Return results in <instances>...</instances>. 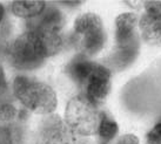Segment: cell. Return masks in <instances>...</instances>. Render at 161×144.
Instances as JSON below:
<instances>
[{
	"mask_svg": "<svg viewBox=\"0 0 161 144\" xmlns=\"http://www.w3.org/2000/svg\"><path fill=\"white\" fill-rule=\"evenodd\" d=\"M143 40L151 45L161 46V18H152L143 13L139 20Z\"/></svg>",
	"mask_w": 161,
	"mask_h": 144,
	"instance_id": "9c48e42d",
	"label": "cell"
},
{
	"mask_svg": "<svg viewBox=\"0 0 161 144\" xmlns=\"http://www.w3.org/2000/svg\"><path fill=\"white\" fill-rule=\"evenodd\" d=\"M147 144H161V123H158L147 134Z\"/></svg>",
	"mask_w": 161,
	"mask_h": 144,
	"instance_id": "5bb4252c",
	"label": "cell"
},
{
	"mask_svg": "<svg viewBox=\"0 0 161 144\" xmlns=\"http://www.w3.org/2000/svg\"><path fill=\"white\" fill-rule=\"evenodd\" d=\"M8 58L15 68L30 70L39 67L49 58V54L40 36L36 32L27 29L9 46Z\"/></svg>",
	"mask_w": 161,
	"mask_h": 144,
	"instance_id": "3957f363",
	"label": "cell"
},
{
	"mask_svg": "<svg viewBox=\"0 0 161 144\" xmlns=\"http://www.w3.org/2000/svg\"><path fill=\"white\" fill-rule=\"evenodd\" d=\"M72 79L82 89V96L95 105L107 99L111 90V72L101 64L85 59L75 60L69 64Z\"/></svg>",
	"mask_w": 161,
	"mask_h": 144,
	"instance_id": "6da1fadb",
	"label": "cell"
},
{
	"mask_svg": "<svg viewBox=\"0 0 161 144\" xmlns=\"http://www.w3.org/2000/svg\"><path fill=\"white\" fill-rule=\"evenodd\" d=\"M18 116V110L13 104L7 102H0V122L7 123L14 121Z\"/></svg>",
	"mask_w": 161,
	"mask_h": 144,
	"instance_id": "7c38bea8",
	"label": "cell"
},
{
	"mask_svg": "<svg viewBox=\"0 0 161 144\" xmlns=\"http://www.w3.org/2000/svg\"><path fill=\"white\" fill-rule=\"evenodd\" d=\"M64 25V17L61 12L55 7L46 6L44 12L31 20L28 31L48 32V33H61Z\"/></svg>",
	"mask_w": 161,
	"mask_h": 144,
	"instance_id": "ba28073f",
	"label": "cell"
},
{
	"mask_svg": "<svg viewBox=\"0 0 161 144\" xmlns=\"http://www.w3.org/2000/svg\"><path fill=\"white\" fill-rule=\"evenodd\" d=\"M145 13L152 18H161V1H146L145 4Z\"/></svg>",
	"mask_w": 161,
	"mask_h": 144,
	"instance_id": "4fadbf2b",
	"label": "cell"
},
{
	"mask_svg": "<svg viewBox=\"0 0 161 144\" xmlns=\"http://www.w3.org/2000/svg\"><path fill=\"white\" fill-rule=\"evenodd\" d=\"M46 8L45 1H13L11 11L14 15L24 19H33L40 15Z\"/></svg>",
	"mask_w": 161,
	"mask_h": 144,
	"instance_id": "30bf717a",
	"label": "cell"
},
{
	"mask_svg": "<svg viewBox=\"0 0 161 144\" xmlns=\"http://www.w3.org/2000/svg\"><path fill=\"white\" fill-rule=\"evenodd\" d=\"M0 144H13L12 132L6 126H0Z\"/></svg>",
	"mask_w": 161,
	"mask_h": 144,
	"instance_id": "9a60e30c",
	"label": "cell"
},
{
	"mask_svg": "<svg viewBox=\"0 0 161 144\" xmlns=\"http://www.w3.org/2000/svg\"><path fill=\"white\" fill-rule=\"evenodd\" d=\"M138 17L134 13H122L115 19L116 48H127L138 46L135 28Z\"/></svg>",
	"mask_w": 161,
	"mask_h": 144,
	"instance_id": "52a82bcc",
	"label": "cell"
},
{
	"mask_svg": "<svg viewBox=\"0 0 161 144\" xmlns=\"http://www.w3.org/2000/svg\"><path fill=\"white\" fill-rule=\"evenodd\" d=\"M74 32L78 46L85 55H94L105 45V32L103 21L94 13H85L75 20Z\"/></svg>",
	"mask_w": 161,
	"mask_h": 144,
	"instance_id": "5b68a950",
	"label": "cell"
},
{
	"mask_svg": "<svg viewBox=\"0 0 161 144\" xmlns=\"http://www.w3.org/2000/svg\"><path fill=\"white\" fill-rule=\"evenodd\" d=\"M13 93L24 107L36 114L51 115L58 105L55 91L48 85L32 77H15Z\"/></svg>",
	"mask_w": 161,
	"mask_h": 144,
	"instance_id": "7a4b0ae2",
	"label": "cell"
},
{
	"mask_svg": "<svg viewBox=\"0 0 161 144\" xmlns=\"http://www.w3.org/2000/svg\"><path fill=\"white\" fill-rule=\"evenodd\" d=\"M116 144H139V138L135 135L127 134V135L122 136Z\"/></svg>",
	"mask_w": 161,
	"mask_h": 144,
	"instance_id": "2e32d148",
	"label": "cell"
},
{
	"mask_svg": "<svg viewBox=\"0 0 161 144\" xmlns=\"http://www.w3.org/2000/svg\"><path fill=\"white\" fill-rule=\"evenodd\" d=\"M118 132H119V126L116 124V122L107 113H101L100 123L97 131L100 144H108L118 135Z\"/></svg>",
	"mask_w": 161,
	"mask_h": 144,
	"instance_id": "8fae6325",
	"label": "cell"
},
{
	"mask_svg": "<svg viewBox=\"0 0 161 144\" xmlns=\"http://www.w3.org/2000/svg\"><path fill=\"white\" fill-rule=\"evenodd\" d=\"M7 89V83H6V79H5V74L3 69L0 68V96L4 95V93Z\"/></svg>",
	"mask_w": 161,
	"mask_h": 144,
	"instance_id": "e0dca14e",
	"label": "cell"
},
{
	"mask_svg": "<svg viewBox=\"0 0 161 144\" xmlns=\"http://www.w3.org/2000/svg\"><path fill=\"white\" fill-rule=\"evenodd\" d=\"M5 18V7L0 4V26H1V23Z\"/></svg>",
	"mask_w": 161,
	"mask_h": 144,
	"instance_id": "ac0fdd59",
	"label": "cell"
},
{
	"mask_svg": "<svg viewBox=\"0 0 161 144\" xmlns=\"http://www.w3.org/2000/svg\"><path fill=\"white\" fill-rule=\"evenodd\" d=\"M101 111L85 96L79 95L68 102L65 110V122L76 135L92 136L98 131Z\"/></svg>",
	"mask_w": 161,
	"mask_h": 144,
	"instance_id": "277c9868",
	"label": "cell"
},
{
	"mask_svg": "<svg viewBox=\"0 0 161 144\" xmlns=\"http://www.w3.org/2000/svg\"><path fill=\"white\" fill-rule=\"evenodd\" d=\"M78 135L58 115H47L39 134V144H78Z\"/></svg>",
	"mask_w": 161,
	"mask_h": 144,
	"instance_id": "8992f818",
	"label": "cell"
}]
</instances>
